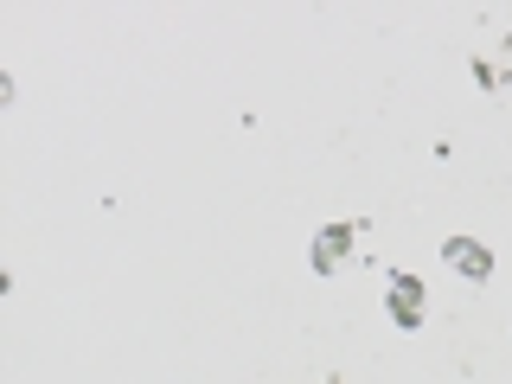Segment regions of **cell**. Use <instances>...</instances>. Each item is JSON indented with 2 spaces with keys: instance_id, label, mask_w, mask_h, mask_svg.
I'll return each mask as SVG.
<instances>
[{
  "instance_id": "6da1fadb",
  "label": "cell",
  "mask_w": 512,
  "mask_h": 384,
  "mask_svg": "<svg viewBox=\"0 0 512 384\" xmlns=\"http://www.w3.org/2000/svg\"><path fill=\"white\" fill-rule=\"evenodd\" d=\"M352 244H359V224H352V218L320 224V231H314V244H308V269H314V276H340V269H346V256H352Z\"/></svg>"
},
{
  "instance_id": "7a4b0ae2",
  "label": "cell",
  "mask_w": 512,
  "mask_h": 384,
  "mask_svg": "<svg viewBox=\"0 0 512 384\" xmlns=\"http://www.w3.org/2000/svg\"><path fill=\"white\" fill-rule=\"evenodd\" d=\"M384 308H391V320L404 333L423 327V314H429V295H423V282L410 276V269H391V288H384Z\"/></svg>"
},
{
  "instance_id": "3957f363",
  "label": "cell",
  "mask_w": 512,
  "mask_h": 384,
  "mask_svg": "<svg viewBox=\"0 0 512 384\" xmlns=\"http://www.w3.org/2000/svg\"><path fill=\"white\" fill-rule=\"evenodd\" d=\"M442 263L455 269L461 282H474V288L493 276V250L480 244V237H448V244H442Z\"/></svg>"
},
{
  "instance_id": "277c9868",
  "label": "cell",
  "mask_w": 512,
  "mask_h": 384,
  "mask_svg": "<svg viewBox=\"0 0 512 384\" xmlns=\"http://www.w3.org/2000/svg\"><path fill=\"white\" fill-rule=\"evenodd\" d=\"M474 84L487 90V96H500V90H506V64H493V58H474Z\"/></svg>"
},
{
  "instance_id": "5b68a950",
  "label": "cell",
  "mask_w": 512,
  "mask_h": 384,
  "mask_svg": "<svg viewBox=\"0 0 512 384\" xmlns=\"http://www.w3.org/2000/svg\"><path fill=\"white\" fill-rule=\"evenodd\" d=\"M327 384H346V378H327Z\"/></svg>"
}]
</instances>
